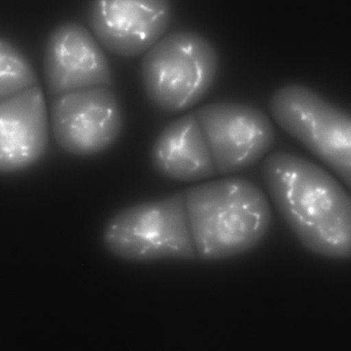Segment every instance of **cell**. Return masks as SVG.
<instances>
[{
	"label": "cell",
	"mask_w": 351,
	"mask_h": 351,
	"mask_svg": "<svg viewBox=\"0 0 351 351\" xmlns=\"http://www.w3.org/2000/svg\"><path fill=\"white\" fill-rule=\"evenodd\" d=\"M43 70L51 99L73 91L110 86L113 81L100 45L86 27L75 22L64 23L49 34Z\"/></svg>",
	"instance_id": "cell-8"
},
{
	"label": "cell",
	"mask_w": 351,
	"mask_h": 351,
	"mask_svg": "<svg viewBox=\"0 0 351 351\" xmlns=\"http://www.w3.org/2000/svg\"><path fill=\"white\" fill-rule=\"evenodd\" d=\"M219 60L213 45L201 35L178 31L160 39L141 63L148 99L168 112H179L198 104L211 88Z\"/></svg>",
	"instance_id": "cell-5"
},
{
	"label": "cell",
	"mask_w": 351,
	"mask_h": 351,
	"mask_svg": "<svg viewBox=\"0 0 351 351\" xmlns=\"http://www.w3.org/2000/svg\"><path fill=\"white\" fill-rule=\"evenodd\" d=\"M274 139V125L260 109L242 103L214 102L167 125L153 143L151 161L166 178L199 181L252 166Z\"/></svg>",
	"instance_id": "cell-1"
},
{
	"label": "cell",
	"mask_w": 351,
	"mask_h": 351,
	"mask_svg": "<svg viewBox=\"0 0 351 351\" xmlns=\"http://www.w3.org/2000/svg\"><path fill=\"white\" fill-rule=\"evenodd\" d=\"M48 144V120L39 85L0 100V171H23L38 161Z\"/></svg>",
	"instance_id": "cell-10"
},
{
	"label": "cell",
	"mask_w": 351,
	"mask_h": 351,
	"mask_svg": "<svg viewBox=\"0 0 351 351\" xmlns=\"http://www.w3.org/2000/svg\"><path fill=\"white\" fill-rule=\"evenodd\" d=\"M276 123L351 188V115L302 85L278 89L270 101Z\"/></svg>",
	"instance_id": "cell-6"
},
{
	"label": "cell",
	"mask_w": 351,
	"mask_h": 351,
	"mask_svg": "<svg viewBox=\"0 0 351 351\" xmlns=\"http://www.w3.org/2000/svg\"><path fill=\"white\" fill-rule=\"evenodd\" d=\"M53 138L64 151L90 156L110 147L122 125L119 104L110 86L71 92L51 99Z\"/></svg>",
	"instance_id": "cell-7"
},
{
	"label": "cell",
	"mask_w": 351,
	"mask_h": 351,
	"mask_svg": "<svg viewBox=\"0 0 351 351\" xmlns=\"http://www.w3.org/2000/svg\"><path fill=\"white\" fill-rule=\"evenodd\" d=\"M182 193L199 259L216 261L240 256L256 247L270 228V204L247 179L220 178Z\"/></svg>",
	"instance_id": "cell-3"
},
{
	"label": "cell",
	"mask_w": 351,
	"mask_h": 351,
	"mask_svg": "<svg viewBox=\"0 0 351 351\" xmlns=\"http://www.w3.org/2000/svg\"><path fill=\"white\" fill-rule=\"evenodd\" d=\"M169 0H93L89 25L99 43L119 56L145 53L169 25Z\"/></svg>",
	"instance_id": "cell-9"
},
{
	"label": "cell",
	"mask_w": 351,
	"mask_h": 351,
	"mask_svg": "<svg viewBox=\"0 0 351 351\" xmlns=\"http://www.w3.org/2000/svg\"><path fill=\"white\" fill-rule=\"evenodd\" d=\"M261 176L276 209L306 248L330 258L351 256V196L336 180L285 152L269 154Z\"/></svg>",
	"instance_id": "cell-2"
},
{
	"label": "cell",
	"mask_w": 351,
	"mask_h": 351,
	"mask_svg": "<svg viewBox=\"0 0 351 351\" xmlns=\"http://www.w3.org/2000/svg\"><path fill=\"white\" fill-rule=\"evenodd\" d=\"M38 85L37 75L26 57L10 41H0V100Z\"/></svg>",
	"instance_id": "cell-11"
},
{
	"label": "cell",
	"mask_w": 351,
	"mask_h": 351,
	"mask_svg": "<svg viewBox=\"0 0 351 351\" xmlns=\"http://www.w3.org/2000/svg\"><path fill=\"white\" fill-rule=\"evenodd\" d=\"M101 241L110 254L127 261L198 258L182 191L119 211L106 223Z\"/></svg>",
	"instance_id": "cell-4"
}]
</instances>
